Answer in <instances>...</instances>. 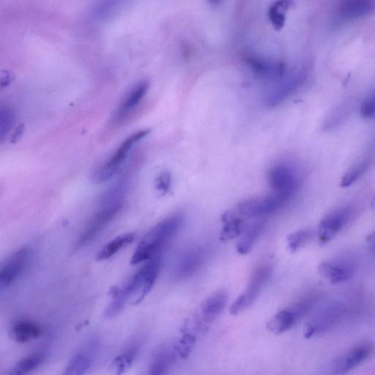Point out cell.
<instances>
[{"instance_id": "39", "label": "cell", "mask_w": 375, "mask_h": 375, "mask_svg": "<svg viewBox=\"0 0 375 375\" xmlns=\"http://www.w3.org/2000/svg\"><path fill=\"white\" fill-rule=\"evenodd\" d=\"M209 3H212V4L216 5L218 4L222 0H208Z\"/></svg>"}, {"instance_id": "33", "label": "cell", "mask_w": 375, "mask_h": 375, "mask_svg": "<svg viewBox=\"0 0 375 375\" xmlns=\"http://www.w3.org/2000/svg\"><path fill=\"white\" fill-rule=\"evenodd\" d=\"M15 113L8 106L0 109V139L3 141L14 124Z\"/></svg>"}, {"instance_id": "38", "label": "cell", "mask_w": 375, "mask_h": 375, "mask_svg": "<svg viewBox=\"0 0 375 375\" xmlns=\"http://www.w3.org/2000/svg\"><path fill=\"white\" fill-rule=\"evenodd\" d=\"M24 131V126L20 125L19 128H16V131L14 132V134L13 135V139H17L22 134V132Z\"/></svg>"}, {"instance_id": "19", "label": "cell", "mask_w": 375, "mask_h": 375, "mask_svg": "<svg viewBox=\"0 0 375 375\" xmlns=\"http://www.w3.org/2000/svg\"><path fill=\"white\" fill-rule=\"evenodd\" d=\"M318 269L319 273L333 284L348 281L354 273L350 264L343 262L326 261L319 264Z\"/></svg>"}, {"instance_id": "16", "label": "cell", "mask_w": 375, "mask_h": 375, "mask_svg": "<svg viewBox=\"0 0 375 375\" xmlns=\"http://www.w3.org/2000/svg\"><path fill=\"white\" fill-rule=\"evenodd\" d=\"M253 73L264 79L282 78L285 72V65L277 61H271L247 54L244 58Z\"/></svg>"}, {"instance_id": "21", "label": "cell", "mask_w": 375, "mask_h": 375, "mask_svg": "<svg viewBox=\"0 0 375 375\" xmlns=\"http://www.w3.org/2000/svg\"><path fill=\"white\" fill-rule=\"evenodd\" d=\"M43 328L36 322L21 321L11 326L10 334L16 343L25 344L41 337Z\"/></svg>"}, {"instance_id": "22", "label": "cell", "mask_w": 375, "mask_h": 375, "mask_svg": "<svg viewBox=\"0 0 375 375\" xmlns=\"http://www.w3.org/2000/svg\"><path fill=\"white\" fill-rule=\"evenodd\" d=\"M300 319L291 307L275 314L269 321L267 328L271 333L281 334L293 328Z\"/></svg>"}, {"instance_id": "25", "label": "cell", "mask_w": 375, "mask_h": 375, "mask_svg": "<svg viewBox=\"0 0 375 375\" xmlns=\"http://www.w3.org/2000/svg\"><path fill=\"white\" fill-rule=\"evenodd\" d=\"M127 192L128 183L126 181H119L102 196L98 203L99 208L124 206Z\"/></svg>"}, {"instance_id": "24", "label": "cell", "mask_w": 375, "mask_h": 375, "mask_svg": "<svg viewBox=\"0 0 375 375\" xmlns=\"http://www.w3.org/2000/svg\"><path fill=\"white\" fill-rule=\"evenodd\" d=\"M264 227V222L262 219H258L251 223L242 233V236L237 242L236 249L240 255L248 253L256 240L260 236Z\"/></svg>"}, {"instance_id": "14", "label": "cell", "mask_w": 375, "mask_h": 375, "mask_svg": "<svg viewBox=\"0 0 375 375\" xmlns=\"http://www.w3.org/2000/svg\"><path fill=\"white\" fill-rule=\"evenodd\" d=\"M134 0H95L88 11V18L94 23H104L126 8Z\"/></svg>"}, {"instance_id": "7", "label": "cell", "mask_w": 375, "mask_h": 375, "mask_svg": "<svg viewBox=\"0 0 375 375\" xmlns=\"http://www.w3.org/2000/svg\"><path fill=\"white\" fill-rule=\"evenodd\" d=\"M352 215V208L345 206L336 209L325 216L318 227L319 241L326 244L332 240L348 225Z\"/></svg>"}, {"instance_id": "34", "label": "cell", "mask_w": 375, "mask_h": 375, "mask_svg": "<svg viewBox=\"0 0 375 375\" xmlns=\"http://www.w3.org/2000/svg\"><path fill=\"white\" fill-rule=\"evenodd\" d=\"M312 236V234L310 229H301L295 231L286 239L290 250L293 252L299 250L307 244L308 240L311 239Z\"/></svg>"}, {"instance_id": "23", "label": "cell", "mask_w": 375, "mask_h": 375, "mask_svg": "<svg viewBox=\"0 0 375 375\" xmlns=\"http://www.w3.org/2000/svg\"><path fill=\"white\" fill-rule=\"evenodd\" d=\"M224 227L220 235V240L226 242L240 236L244 231L245 218L236 212H225L222 216Z\"/></svg>"}, {"instance_id": "30", "label": "cell", "mask_w": 375, "mask_h": 375, "mask_svg": "<svg viewBox=\"0 0 375 375\" xmlns=\"http://www.w3.org/2000/svg\"><path fill=\"white\" fill-rule=\"evenodd\" d=\"M293 0H278L273 4L269 10V16L274 27L280 30L285 23L284 11L293 5Z\"/></svg>"}, {"instance_id": "28", "label": "cell", "mask_w": 375, "mask_h": 375, "mask_svg": "<svg viewBox=\"0 0 375 375\" xmlns=\"http://www.w3.org/2000/svg\"><path fill=\"white\" fill-rule=\"evenodd\" d=\"M46 361V355L43 352H37L20 360L10 370V375H23L38 369Z\"/></svg>"}, {"instance_id": "6", "label": "cell", "mask_w": 375, "mask_h": 375, "mask_svg": "<svg viewBox=\"0 0 375 375\" xmlns=\"http://www.w3.org/2000/svg\"><path fill=\"white\" fill-rule=\"evenodd\" d=\"M290 201L285 197L273 193L262 198H253L240 203L236 212L242 218H251L271 214L282 207Z\"/></svg>"}, {"instance_id": "27", "label": "cell", "mask_w": 375, "mask_h": 375, "mask_svg": "<svg viewBox=\"0 0 375 375\" xmlns=\"http://www.w3.org/2000/svg\"><path fill=\"white\" fill-rule=\"evenodd\" d=\"M198 324L197 322L194 324V323L187 321L181 328V338L179 343L174 344V347L177 350L179 356L183 359L189 357L194 347L196 340L195 328Z\"/></svg>"}, {"instance_id": "2", "label": "cell", "mask_w": 375, "mask_h": 375, "mask_svg": "<svg viewBox=\"0 0 375 375\" xmlns=\"http://www.w3.org/2000/svg\"><path fill=\"white\" fill-rule=\"evenodd\" d=\"M161 266V255L148 261L123 286L119 292L124 299L132 304H139L146 299L155 284Z\"/></svg>"}, {"instance_id": "10", "label": "cell", "mask_w": 375, "mask_h": 375, "mask_svg": "<svg viewBox=\"0 0 375 375\" xmlns=\"http://www.w3.org/2000/svg\"><path fill=\"white\" fill-rule=\"evenodd\" d=\"M344 308L339 304L330 306L317 313L308 322L304 330L306 339H310L316 335L326 332L334 326L343 317Z\"/></svg>"}, {"instance_id": "12", "label": "cell", "mask_w": 375, "mask_h": 375, "mask_svg": "<svg viewBox=\"0 0 375 375\" xmlns=\"http://www.w3.org/2000/svg\"><path fill=\"white\" fill-rule=\"evenodd\" d=\"M148 88L149 83L147 81L139 82L130 88L114 113L113 117L114 124H123L132 113H134L147 94Z\"/></svg>"}, {"instance_id": "31", "label": "cell", "mask_w": 375, "mask_h": 375, "mask_svg": "<svg viewBox=\"0 0 375 375\" xmlns=\"http://www.w3.org/2000/svg\"><path fill=\"white\" fill-rule=\"evenodd\" d=\"M371 162L372 159L370 157H367L356 163L354 167L351 168L345 174L343 179H341V185L343 187H348L356 183L368 170Z\"/></svg>"}, {"instance_id": "35", "label": "cell", "mask_w": 375, "mask_h": 375, "mask_svg": "<svg viewBox=\"0 0 375 375\" xmlns=\"http://www.w3.org/2000/svg\"><path fill=\"white\" fill-rule=\"evenodd\" d=\"M172 185V175L169 172H162L156 181V189L161 194H167Z\"/></svg>"}, {"instance_id": "29", "label": "cell", "mask_w": 375, "mask_h": 375, "mask_svg": "<svg viewBox=\"0 0 375 375\" xmlns=\"http://www.w3.org/2000/svg\"><path fill=\"white\" fill-rule=\"evenodd\" d=\"M137 348H130L119 354L111 363L110 370L116 374H122L128 371L137 355Z\"/></svg>"}, {"instance_id": "11", "label": "cell", "mask_w": 375, "mask_h": 375, "mask_svg": "<svg viewBox=\"0 0 375 375\" xmlns=\"http://www.w3.org/2000/svg\"><path fill=\"white\" fill-rule=\"evenodd\" d=\"M30 251L22 248L14 252L3 264L0 270V288L6 289L12 285L23 273L27 266Z\"/></svg>"}, {"instance_id": "5", "label": "cell", "mask_w": 375, "mask_h": 375, "mask_svg": "<svg viewBox=\"0 0 375 375\" xmlns=\"http://www.w3.org/2000/svg\"><path fill=\"white\" fill-rule=\"evenodd\" d=\"M271 268L267 264L258 268L253 273L247 290L240 295L230 308V314L237 315L245 311L258 299L262 286L270 277Z\"/></svg>"}, {"instance_id": "18", "label": "cell", "mask_w": 375, "mask_h": 375, "mask_svg": "<svg viewBox=\"0 0 375 375\" xmlns=\"http://www.w3.org/2000/svg\"><path fill=\"white\" fill-rule=\"evenodd\" d=\"M178 356H179V354L174 347V344H167L160 346L155 352V354H154L150 363L149 374H167Z\"/></svg>"}, {"instance_id": "32", "label": "cell", "mask_w": 375, "mask_h": 375, "mask_svg": "<svg viewBox=\"0 0 375 375\" xmlns=\"http://www.w3.org/2000/svg\"><path fill=\"white\" fill-rule=\"evenodd\" d=\"M372 0H347L344 3L343 14L350 18L358 17L368 13Z\"/></svg>"}, {"instance_id": "15", "label": "cell", "mask_w": 375, "mask_h": 375, "mask_svg": "<svg viewBox=\"0 0 375 375\" xmlns=\"http://www.w3.org/2000/svg\"><path fill=\"white\" fill-rule=\"evenodd\" d=\"M372 347L362 344L351 348L341 356L334 363V371L337 374H345L365 363L372 355Z\"/></svg>"}, {"instance_id": "4", "label": "cell", "mask_w": 375, "mask_h": 375, "mask_svg": "<svg viewBox=\"0 0 375 375\" xmlns=\"http://www.w3.org/2000/svg\"><path fill=\"white\" fill-rule=\"evenodd\" d=\"M149 129H142L127 137L106 161L98 168L92 174L95 183H102L113 177L127 159L131 149L138 141L150 134Z\"/></svg>"}, {"instance_id": "36", "label": "cell", "mask_w": 375, "mask_h": 375, "mask_svg": "<svg viewBox=\"0 0 375 375\" xmlns=\"http://www.w3.org/2000/svg\"><path fill=\"white\" fill-rule=\"evenodd\" d=\"M361 115L365 119L375 118V91L363 102L361 106Z\"/></svg>"}, {"instance_id": "9", "label": "cell", "mask_w": 375, "mask_h": 375, "mask_svg": "<svg viewBox=\"0 0 375 375\" xmlns=\"http://www.w3.org/2000/svg\"><path fill=\"white\" fill-rule=\"evenodd\" d=\"M123 206H114L109 207L99 208V212L88 224L77 241L75 251L82 249L89 244L120 213Z\"/></svg>"}, {"instance_id": "8", "label": "cell", "mask_w": 375, "mask_h": 375, "mask_svg": "<svg viewBox=\"0 0 375 375\" xmlns=\"http://www.w3.org/2000/svg\"><path fill=\"white\" fill-rule=\"evenodd\" d=\"M98 348L99 341L97 338L93 337L87 340L71 358L64 374L73 375L85 374L93 365Z\"/></svg>"}, {"instance_id": "1", "label": "cell", "mask_w": 375, "mask_h": 375, "mask_svg": "<svg viewBox=\"0 0 375 375\" xmlns=\"http://www.w3.org/2000/svg\"><path fill=\"white\" fill-rule=\"evenodd\" d=\"M183 216H171L153 227L139 242L130 259L132 266L160 255L162 249L172 239L181 228Z\"/></svg>"}, {"instance_id": "20", "label": "cell", "mask_w": 375, "mask_h": 375, "mask_svg": "<svg viewBox=\"0 0 375 375\" xmlns=\"http://www.w3.org/2000/svg\"><path fill=\"white\" fill-rule=\"evenodd\" d=\"M227 303V294L220 291L211 296L201 305V316L204 323H209L223 312Z\"/></svg>"}, {"instance_id": "13", "label": "cell", "mask_w": 375, "mask_h": 375, "mask_svg": "<svg viewBox=\"0 0 375 375\" xmlns=\"http://www.w3.org/2000/svg\"><path fill=\"white\" fill-rule=\"evenodd\" d=\"M305 79L306 74L302 71L286 77L264 97V104L269 107L277 106L282 104L299 89Z\"/></svg>"}, {"instance_id": "3", "label": "cell", "mask_w": 375, "mask_h": 375, "mask_svg": "<svg viewBox=\"0 0 375 375\" xmlns=\"http://www.w3.org/2000/svg\"><path fill=\"white\" fill-rule=\"evenodd\" d=\"M268 179L275 194L291 201L302 185L303 175L297 165L284 161L275 163L270 168Z\"/></svg>"}, {"instance_id": "26", "label": "cell", "mask_w": 375, "mask_h": 375, "mask_svg": "<svg viewBox=\"0 0 375 375\" xmlns=\"http://www.w3.org/2000/svg\"><path fill=\"white\" fill-rule=\"evenodd\" d=\"M135 238L134 233H128L115 238L98 251L96 260L102 262L112 258L120 250L133 242Z\"/></svg>"}, {"instance_id": "17", "label": "cell", "mask_w": 375, "mask_h": 375, "mask_svg": "<svg viewBox=\"0 0 375 375\" xmlns=\"http://www.w3.org/2000/svg\"><path fill=\"white\" fill-rule=\"evenodd\" d=\"M206 258V251L202 247H195L185 251L180 258L176 275L179 278L189 277L201 269Z\"/></svg>"}, {"instance_id": "37", "label": "cell", "mask_w": 375, "mask_h": 375, "mask_svg": "<svg viewBox=\"0 0 375 375\" xmlns=\"http://www.w3.org/2000/svg\"><path fill=\"white\" fill-rule=\"evenodd\" d=\"M367 241L369 246L375 249V231L367 237Z\"/></svg>"}]
</instances>
